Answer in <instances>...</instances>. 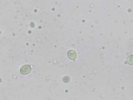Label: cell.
<instances>
[{"label":"cell","instance_id":"obj_1","mask_svg":"<svg viewBox=\"0 0 133 100\" xmlns=\"http://www.w3.org/2000/svg\"><path fill=\"white\" fill-rule=\"evenodd\" d=\"M31 70V68L30 65H25L22 66L20 69V72L23 75H26L29 73L30 72Z\"/></svg>","mask_w":133,"mask_h":100},{"label":"cell","instance_id":"obj_2","mask_svg":"<svg viewBox=\"0 0 133 100\" xmlns=\"http://www.w3.org/2000/svg\"><path fill=\"white\" fill-rule=\"evenodd\" d=\"M67 55L69 58L73 60H75L76 57H77V54H76L75 51H73V50H71V51H69L68 52Z\"/></svg>","mask_w":133,"mask_h":100},{"label":"cell","instance_id":"obj_3","mask_svg":"<svg viewBox=\"0 0 133 100\" xmlns=\"http://www.w3.org/2000/svg\"><path fill=\"white\" fill-rule=\"evenodd\" d=\"M63 81H64V82H65V83L69 82V81H70V78H69L68 76H65V77H64V78H63Z\"/></svg>","mask_w":133,"mask_h":100}]
</instances>
